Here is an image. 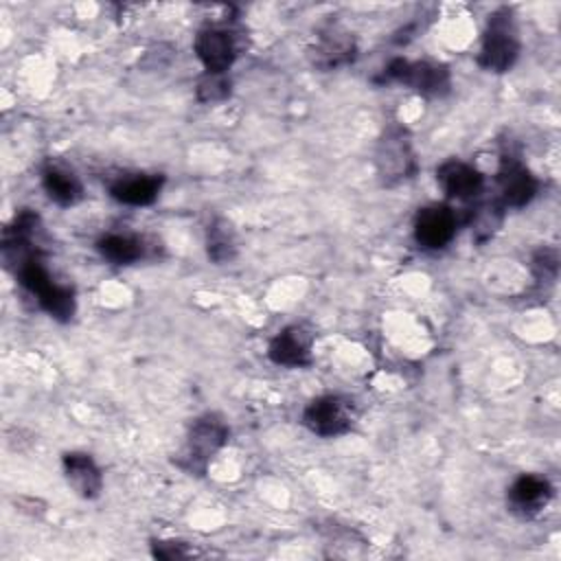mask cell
I'll return each instance as SVG.
<instances>
[{
  "label": "cell",
  "mask_w": 561,
  "mask_h": 561,
  "mask_svg": "<svg viewBox=\"0 0 561 561\" xmlns=\"http://www.w3.org/2000/svg\"><path fill=\"white\" fill-rule=\"evenodd\" d=\"M64 473L75 493L85 500H94L103 489V473L90 454H64Z\"/></svg>",
  "instance_id": "cell-15"
},
{
  "label": "cell",
  "mask_w": 561,
  "mask_h": 561,
  "mask_svg": "<svg viewBox=\"0 0 561 561\" xmlns=\"http://www.w3.org/2000/svg\"><path fill=\"white\" fill-rule=\"evenodd\" d=\"M195 55L202 61L206 72H215V75H226L228 68L234 64L237 59V42H234V33H230L228 28L221 26H206L195 35L193 42Z\"/></svg>",
  "instance_id": "cell-9"
},
{
  "label": "cell",
  "mask_w": 561,
  "mask_h": 561,
  "mask_svg": "<svg viewBox=\"0 0 561 561\" xmlns=\"http://www.w3.org/2000/svg\"><path fill=\"white\" fill-rule=\"evenodd\" d=\"M42 186L57 206H75L83 197V184L79 175L66 164H46L42 171Z\"/></svg>",
  "instance_id": "cell-16"
},
{
  "label": "cell",
  "mask_w": 561,
  "mask_h": 561,
  "mask_svg": "<svg viewBox=\"0 0 561 561\" xmlns=\"http://www.w3.org/2000/svg\"><path fill=\"white\" fill-rule=\"evenodd\" d=\"M357 421V403L344 394H322L307 403L302 423L318 436H342Z\"/></svg>",
  "instance_id": "cell-4"
},
{
  "label": "cell",
  "mask_w": 561,
  "mask_h": 561,
  "mask_svg": "<svg viewBox=\"0 0 561 561\" xmlns=\"http://www.w3.org/2000/svg\"><path fill=\"white\" fill-rule=\"evenodd\" d=\"M497 188L502 206L522 208L530 204V199L537 195L539 182L519 158L504 153L497 169Z\"/></svg>",
  "instance_id": "cell-8"
},
{
  "label": "cell",
  "mask_w": 561,
  "mask_h": 561,
  "mask_svg": "<svg viewBox=\"0 0 561 561\" xmlns=\"http://www.w3.org/2000/svg\"><path fill=\"white\" fill-rule=\"evenodd\" d=\"M355 55H357L355 37L340 26L324 28L318 35L316 44L309 48V59L320 70H335L340 66H346L355 59Z\"/></svg>",
  "instance_id": "cell-11"
},
{
  "label": "cell",
  "mask_w": 561,
  "mask_h": 561,
  "mask_svg": "<svg viewBox=\"0 0 561 561\" xmlns=\"http://www.w3.org/2000/svg\"><path fill=\"white\" fill-rule=\"evenodd\" d=\"M436 182L445 191L447 197L454 199H473L484 191V175L469 162L462 160H445L436 169Z\"/></svg>",
  "instance_id": "cell-13"
},
{
  "label": "cell",
  "mask_w": 561,
  "mask_h": 561,
  "mask_svg": "<svg viewBox=\"0 0 561 561\" xmlns=\"http://www.w3.org/2000/svg\"><path fill=\"white\" fill-rule=\"evenodd\" d=\"M99 254L114 265H129L145 256V241L136 234L110 232L96 241Z\"/></svg>",
  "instance_id": "cell-17"
},
{
  "label": "cell",
  "mask_w": 561,
  "mask_h": 561,
  "mask_svg": "<svg viewBox=\"0 0 561 561\" xmlns=\"http://www.w3.org/2000/svg\"><path fill=\"white\" fill-rule=\"evenodd\" d=\"M552 497V484L548 478L537 473H522L511 486H508V506L519 517H535L539 515Z\"/></svg>",
  "instance_id": "cell-12"
},
{
  "label": "cell",
  "mask_w": 561,
  "mask_h": 561,
  "mask_svg": "<svg viewBox=\"0 0 561 561\" xmlns=\"http://www.w3.org/2000/svg\"><path fill=\"white\" fill-rule=\"evenodd\" d=\"M377 173L386 184H397L416 171V158L412 151V142L401 127H390L377 145L375 153Z\"/></svg>",
  "instance_id": "cell-6"
},
{
  "label": "cell",
  "mask_w": 561,
  "mask_h": 561,
  "mask_svg": "<svg viewBox=\"0 0 561 561\" xmlns=\"http://www.w3.org/2000/svg\"><path fill=\"white\" fill-rule=\"evenodd\" d=\"M228 434H230L228 425L217 414H204V416L195 419L188 430L186 447L182 451L180 465L186 471L202 473L206 469L208 460L226 445Z\"/></svg>",
  "instance_id": "cell-5"
},
{
  "label": "cell",
  "mask_w": 561,
  "mask_h": 561,
  "mask_svg": "<svg viewBox=\"0 0 561 561\" xmlns=\"http://www.w3.org/2000/svg\"><path fill=\"white\" fill-rule=\"evenodd\" d=\"M557 252L554 250H539L533 259V267L539 280L543 278H554L557 276Z\"/></svg>",
  "instance_id": "cell-20"
},
{
  "label": "cell",
  "mask_w": 561,
  "mask_h": 561,
  "mask_svg": "<svg viewBox=\"0 0 561 561\" xmlns=\"http://www.w3.org/2000/svg\"><path fill=\"white\" fill-rule=\"evenodd\" d=\"M18 283L31 294L35 296L37 305L55 320L59 322H68L72 320L75 311H77V298H75V289L70 285H61L55 283V278L50 276L44 259L39 252L31 254L28 259H24L22 263H18L13 267Z\"/></svg>",
  "instance_id": "cell-1"
},
{
  "label": "cell",
  "mask_w": 561,
  "mask_h": 561,
  "mask_svg": "<svg viewBox=\"0 0 561 561\" xmlns=\"http://www.w3.org/2000/svg\"><path fill=\"white\" fill-rule=\"evenodd\" d=\"M381 83H401L412 90H416L423 96H445L451 88L449 70L443 64L434 61H408V59H392L381 77L377 79Z\"/></svg>",
  "instance_id": "cell-3"
},
{
  "label": "cell",
  "mask_w": 561,
  "mask_h": 561,
  "mask_svg": "<svg viewBox=\"0 0 561 561\" xmlns=\"http://www.w3.org/2000/svg\"><path fill=\"white\" fill-rule=\"evenodd\" d=\"M162 184L160 173H121L110 184V195L127 206H149L158 199Z\"/></svg>",
  "instance_id": "cell-14"
},
{
  "label": "cell",
  "mask_w": 561,
  "mask_h": 561,
  "mask_svg": "<svg viewBox=\"0 0 561 561\" xmlns=\"http://www.w3.org/2000/svg\"><path fill=\"white\" fill-rule=\"evenodd\" d=\"M458 230V215L447 204H430L419 208L414 217V239L425 250H443Z\"/></svg>",
  "instance_id": "cell-7"
},
{
  "label": "cell",
  "mask_w": 561,
  "mask_h": 561,
  "mask_svg": "<svg viewBox=\"0 0 561 561\" xmlns=\"http://www.w3.org/2000/svg\"><path fill=\"white\" fill-rule=\"evenodd\" d=\"M311 348H313V333L302 324H291L272 337L267 346V355L276 366L302 368L311 364Z\"/></svg>",
  "instance_id": "cell-10"
},
{
  "label": "cell",
  "mask_w": 561,
  "mask_h": 561,
  "mask_svg": "<svg viewBox=\"0 0 561 561\" xmlns=\"http://www.w3.org/2000/svg\"><path fill=\"white\" fill-rule=\"evenodd\" d=\"M519 55V37L513 20V11L508 7H500L489 15L482 46L478 55V64L486 72H506L513 68Z\"/></svg>",
  "instance_id": "cell-2"
},
{
  "label": "cell",
  "mask_w": 561,
  "mask_h": 561,
  "mask_svg": "<svg viewBox=\"0 0 561 561\" xmlns=\"http://www.w3.org/2000/svg\"><path fill=\"white\" fill-rule=\"evenodd\" d=\"M206 248H208V256L215 263H226L232 261L237 254V241H234V232L232 226L217 217L210 226H208V234H206Z\"/></svg>",
  "instance_id": "cell-18"
},
{
  "label": "cell",
  "mask_w": 561,
  "mask_h": 561,
  "mask_svg": "<svg viewBox=\"0 0 561 561\" xmlns=\"http://www.w3.org/2000/svg\"><path fill=\"white\" fill-rule=\"evenodd\" d=\"M153 557L158 559H167V561H173V559H186L191 557V550L186 548V543L182 541H153Z\"/></svg>",
  "instance_id": "cell-21"
},
{
  "label": "cell",
  "mask_w": 561,
  "mask_h": 561,
  "mask_svg": "<svg viewBox=\"0 0 561 561\" xmlns=\"http://www.w3.org/2000/svg\"><path fill=\"white\" fill-rule=\"evenodd\" d=\"M230 94V79L228 75L206 72L197 83V99L204 103L224 101Z\"/></svg>",
  "instance_id": "cell-19"
}]
</instances>
